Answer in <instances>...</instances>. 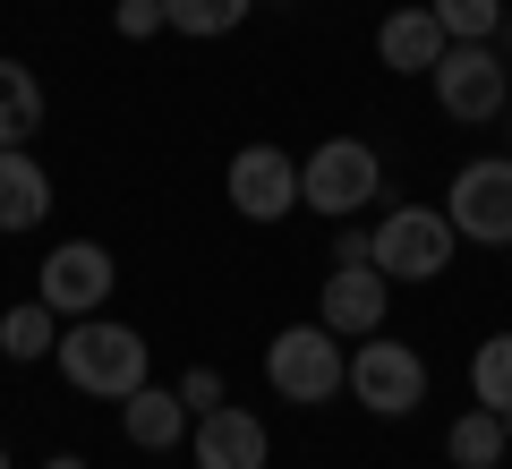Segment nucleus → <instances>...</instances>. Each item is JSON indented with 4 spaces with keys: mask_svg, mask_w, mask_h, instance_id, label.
Instances as JSON below:
<instances>
[{
    "mask_svg": "<svg viewBox=\"0 0 512 469\" xmlns=\"http://www.w3.org/2000/svg\"><path fill=\"white\" fill-rule=\"evenodd\" d=\"M52 367L69 376V393H86V401H128L137 384L154 376L146 333H137V325H111V316H77V325H60Z\"/></svg>",
    "mask_w": 512,
    "mask_h": 469,
    "instance_id": "1",
    "label": "nucleus"
},
{
    "mask_svg": "<svg viewBox=\"0 0 512 469\" xmlns=\"http://www.w3.org/2000/svg\"><path fill=\"white\" fill-rule=\"evenodd\" d=\"M342 376H350V350H342V333H325L308 316V325H282L274 342H265V384H274L282 401H299V410H325L333 393H342Z\"/></svg>",
    "mask_w": 512,
    "mask_h": 469,
    "instance_id": "2",
    "label": "nucleus"
},
{
    "mask_svg": "<svg viewBox=\"0 0 512 469\" xmlns=\"http://www.w3.org/2000/svg\"><path fill=\"white\" fill-rule=\"evenodd\" d=\"M427 86H436V111L461 128H487L512 111V60L495 52V43H444V60L427 69Z\"/></svg>",
    "mask_w": 512,
    "mask_h": 469,
    "instance_id": "3",
    "label": "nucleus"
},
{
    "mask_svg": "<svg viewBox=\"0 0 512 469\" xmlns=\"http://www.w3.org/2000/svg\"><path fill=\"white\" fill-rule=\"evenodd\" d=\"M376 188H384V154L367 137H325L299 163V205L325 222H350L359 205H376Z\"/></svg>",
    "mask_w": 512,
    "mask_h": 469,
    "instance_id": "4",
    "label": "nucleus"
},
{
    "mask_svg": "<svg viewBox=\"0 0 512 469\" xmlns=\"http://www.w3.org/2000/svg\"><path fill=\"white\" fill-rule=\"evenodd\" d=\"M453 248H461V231L444 222V205H393L376 222V239H367V265L384 282H436L453 265Z\"/></svg>",
    "mask_w": 512,
    "mask_h": 469,
    "instance_id": "5",
    "label": "nucleus"
},
{
    "mask_svg": "<svg viewBox=\"0 0 512 469\" xmlns=\"http://www.w3.org/2000/svg\"><path fill=\"white\" fill-rule=\"evenodd\" d=\"M342 393L359 401V410H376V418H410L427 401V359L410 342H384V333H367V342H350V376H342Z\"/></svg>",
    "mask_w": 512,
    "mask_h": 469,
    "instance_id": "6",
    "label": "nucleus"
},
{
    "mask_svg": "<svg viewBox=\"0 0 512 469\" xmlns=\"http://www.w3.org/2000/svg\"><path fill=\"white\" fill-rule=\"evenodd\" d=\"M444 222L470 248H512V154H470L444 188Z\"/></svg>",
    "mask_w": 512,
    "mask_h": 469,
    "instance_id": "7",
    "label": "nucleus"
},
{
    "mask_svg": "<svg viewBox=\"0 0 512 469\" xmlns=\"http://www.w3.org/2000/svg\"><path fill=\"white\" fill-rule=\"evenodd\" d=\"M111 290H120V265H111L103 239H60V248L43 256V273H35V299L52 307L60 325H77V316H103Z\"/></svg>",
    "mask_w": 512,
    "mask_h": 469,
    "instance_id": "8",
    "label": "nucleus"
},
{
    "mask_svg": "<svg viewBox=\"0 0 512 469\" xmlns=\"http://www.w3.org/2000/svg\"><path fill=\"white\" fill-rule=\"evenodd\" d=\"M222 197H231L239 222L299 214V154H282V145H239L231 171H222Z\"/></svg>",
    "mask_w": 512,
    "mask_h": 469,
    "instance_id": "9",
    "label": "nucleus"
},
{
    "mask_svg": "<svg viewBox=\"0 0 512 469\" xmlns=\"http://www.w3.org/2000/svg\"><path fill=\"white\" fill-rule=\"evenodd\" d=\"M384 307H393V282L376 265H333L316 290V325L342 342H367V333H384Z\"/></svg>",
    "mask_w": 512,
    "mask_h": 469,
    "instance_id": "10",
    "label": "nucleus"
},
{
    "mask_svg": "<svg viewBox=\"0 0 512 469\" xmlns=\"http://www.w3.org/2000/svg\"><path fill=\"white\" fill-rule=\"evenodd\" d=\"M188 452H197V469H265L274 461V435H265V418L256 410H197V435H188Z\"/></svg>",
    "mask_w": 512,
    "mask_h": 469,
    "instance_id": "11",
    "label": "nucleus"
},
{
    "mask_svg": "<svg viewBox=\"0 0 512 469\" xmlns=\"http://www.w3.org/2000/svg\"><path fill=\"white\" fill-rule=\"evenodd\" d=\"M120 435L137 452H171V444H188V401H180V384H137V393L120 401Z\"/></svg>",
    "mask_w": 512,
    "mask_h": 469,
    "instance_id": "12",
    "label": "nucleus"
},
{
    "mask_svg": "<svg viewBox=\"0 0 512 469\" xmlns=\"http://www.w3.org/2000/svg\"><path fill=\"white\" fill-rule=\"evenodd\" d=\"M444 43H453V35L436 26V9H393V18L376 26V60L393 77H427L444 60Z\"/></svg>",
    "mask_w": 512,
    "mask_h": 469,
    "instance_id": "13",
    "label": "nucleus"
},
{
    "mask_svg": "<svg viewBox=\"0 0 512 469\" xmlns=\"http://www.w3.org/2000/svg\"><path fill=\"white\" fill-rule=\"evenodd\" d=\"M43 214H52V171H43L26 145H0V231L18 239V231H35Z\"/></svg>",
    "mask_w": 512,
    "mask_h": 469,
    "instance_id": "14",
    "label": "nucleus"
},
{
    "mask_svg": "<svg viewBox=\"0 0 512 469\" xmlns=\"http://www.w3.org/2000/svg\"><path fill=\"white\" fill-rule=\"evenodd\" d=\"M43 128V77L26 60H0V145H26Z\"/></svg>",
    "mask_w": 512,
    "mask_h": 469,
    "instance_id": "15",
    "label": "nucleus"
},
{
    "mask_svg": "<svg viewBox=\"0 0 512 469\" xmlns=\"http://www.w3.org/2000/svg\"><path fill=\"white\" fill-rule=\"evenodd\" d=\"M444 452H453V469H495V461L512 452V427H504L495 410H478V401H470V410L453 418V435H444Z\"/></svg>",
    "mask_w": 512,
    "mask_h": 469,
    "instance_id": "16",
    "label": "nucleus"
},
{
    "mask_svg": "<svg viewBox=\"0 0 512 469\" xmlns=\"http://www.w3.org/2000/svg\"><path fill=\"white\" fill-rule=\"evenodd\" d=\"M52 342H60V316L43 299H18L9 316H0V359L35 367V359H52Z\"/></svg>",
    "mask_w": 512,
    "mask_h": 469,
    "instance_id": "17",
    "label": "nucleus"
},
{
    "mask_svg": "<svg viewBox=\"0 0 512 469\" xmlns=\"http://www.w3.org/2000/svg\"><path fill=\"white\" fill-rule=\"evenodd\" d=\"M470 401L512 427V333H487V342L470 350Z\"/></svg>",
    "mask_w": 512,
    "mask_h": 469,
    "instance_id": "18",
    "label": "nucleus"
},
{
    "mask_svg": "<svg viewBox=\"0 0 512 469\" xmlns=\"http://www.w3.org/2000/svg\"><path fill=\"white\" fill-rule=\"evenodd\" d=\"M163 9H171V35L214 43V35H239V26H248L256 0H163Z\"/></svg>",
    "mask_w": 512,
    "mask_h": 469,
    "instance_id": "19",
    "label": "nucleus"
},
{
    "mask_svg": "<svg viewBox=\"0 0 512 469\" xmlns=\"http://www.w3.org/2000/svg\"><path fill=\"white\" fill-rule=\"evenodd\" d=\"M427 9L453 43H495V18H504V0H427Z\"/></svg>",
    "mask_w": 512,
    "mask_h": 469,
    "instance_id": "20",
    "label": "nucleus"
},
{
    "mask_svg": "<svg viewBox=\"0 0 512 469\" xmlns=\"http://www.w3.org/2000/svg\"><path fill=\"white\" fill-rule=\"evenodd\" d=\"M111 26H120V43H154L171 35V9L163 0H111Z\"/></svg>",
    "mask_w": 512,
    "mask_h": 469,
    "instance_id": "21",
    "label": "nucleus"
},
{
    "mask_svg": "<svg viewBox=\"0 0 512 469\" xmlns=\"http://www.w3.org/2000/svg\"><path fill=\"white\" fill-rule=\"evenodd\" d=\"M180 401H188V410H222V367H188V376H180Z\"/></svg>",
    "mask_w": 512,
    "mask_h": 469,
    "instance_id": "22",
    "label": "nucleus"
},
{
    "mask_svg": "<svg viewBox=\"0 0 512 469\" xmlns=\"http://www.w3.org/2000/svg\"><path fill=\"white\" fill-rule=\"evenodd\" d=\"M367 239L376 231H359V214H350L342 231H333V265H367Z\"/></svg>",
    "mask_w": 512,
    "mask_h": 469,
    "instance_id": "23",
    "label": "nucleus"
},
{
    "mask_svg": "<svg viewBox=\"0 0 512 469\" xmlns=\"http://www.w3.org/2000/svg\"><path fill=\"white\" fill-rule=\"evenodd\" d=\"M495 52L512 60V0H504V18H495Z\"/></svg>",
    "mask_w": 512,
    "mask_h": 469,
    "instance_id": "24",
    "label": "nucleus"
},
{
    "mask_svg": "<svg viewBox=\"0 0 512 469\" xmlns=\"http://www.w3.org/2000/svg\"><path fill=\"white\" fill-rule=\"evenodd\" d=\"M43 469H86V461H77V452H52V461H43Z\"/></svg>",
    "mask_w": 512,
    "mask_h": 469,
    "instance_id": "25",
    "label": "nucleus"
},
{
    "mask_svg": "<svg viewBox=\"0 0 512 469\" xmlns=\"http://www.w3.org/2000/svg\"><path fill=\"white\" fill-rule=\"evenodd\" d=\"M504 154H512V111H504Z\"/></svg>",
    "mask_w": 512,
    "mask_h": 469,
    "instance_id": "26",
    "label": "nucleus"
},
{
    "mask_svg": "<svg viewBox=\"0 0 512 469\" xmlns=\"http://www.w3.org/2000/svg\"><path fill=\"white\" fill-rule=\"evenodd\" d=\"M0 469H9V444H0Z\"/></svg>",
    "mask_w": 512,
    "mask_h": 469,
    "instance_id": "27",
    "label": "nucleus"
},
{
    "mask_svg": "<svg viewBox=\"0 0 512 469\" xmlns=\"http://www.w3.org/2000/svg\"><path fill=\"white\" fill-rule=\"evenodd\" d=\"M274 9H291V0H274Z\"/></svg>",
    "mask_w": 512,
    "mask_h": 469,
    "instance_id": "28",
    "label": "nucleus"
}]
</instances>
